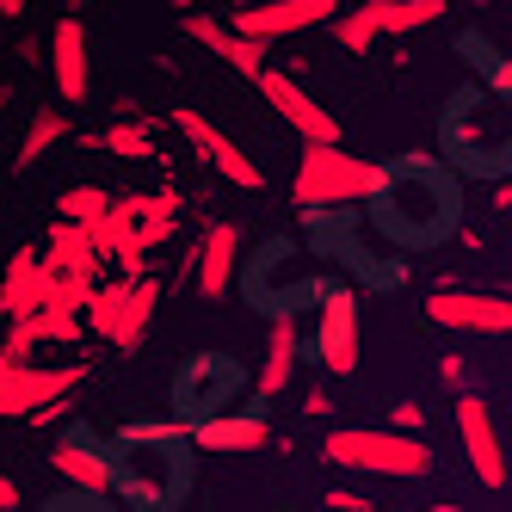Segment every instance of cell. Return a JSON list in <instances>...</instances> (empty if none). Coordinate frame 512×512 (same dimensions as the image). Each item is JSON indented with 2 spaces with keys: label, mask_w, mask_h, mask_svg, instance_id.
<instances>
[{
  "label": "cell",
  "mask_w": 512,
  "mask_h": 512,
  "mask_svg": "<svg viewBox=\"0 0 512 512\" xmlns=\"http://www.w3.org/2000/svg\"><path fill=\"white\" fill-rule=\"evenodd\" d=\"M50 81L62 105H81L93 99V50H87V25L81 13H62L50 25Z\"/></svg>",
  "instance_id": "9"
},
{
  "label": "cell",
  "mask_w": 512,
  "mask_h": 512,
  "mask_svg": "<svg viewBox=\"0 0 512 512\" xmlns=\"http://www.w3.org/2000/svg\"><path fill=\"white\" fill-rule=\"evenodd\" d=\"M321 451L334 457L340 469H358V475H389V482H426L438 469L432 445L420 432H364V426H334L321 438Z\"/></svg>",
  "instance_id": "2"
},
{
  "label": "cell",
  "mask_w": 512,
  "mask_h": 512,
  "mask_svg": "<svg viewBox=\"0 0 512 512\" xmlns=\"http://www.w3.org/2000/svg\"><path fill=\"white\" fill-rule=\"evenodd\" d=\"M75 383H87V364H38V358H0V414L25 420L31 408L68 395Z\"/></svg>",
  "instance_id": "3"
},
{
  "label": "cell",
  "mask_w": 512,
  "mask_h": 512,
  "mask_svg": "<svg viewBox=\"0 0 512 512\" xmlns=\"http://www.w3.org/2000/svg\"><path fill=\"white\" fill-rule=\"evenodd\" d=\"M457 432H463V457L475 469V482L488 494H506V445H500V426H494L482 395L457 389Z\"/></svg>",
  "instance_id": "7"
},
{
  "label": "cell",
  "mask_w": 512,
  "mask_h": 512,
  "mask_svg": "<svg viewBox=\"0 0 512 512\" xmlns=\"http://www.w3.org/2000/svg\"><path fill=\"white\" fill-rule=\"evenodd\" d=\"M438 377H445V389H469V364L463 358H438Z\"/></svg>",
  "instance_id": "29"
},
{
  "label": "cell",
  "mask_w": 512,
  "mask_h": 512,
  "mask_svg": "<svg viewBox=\"0 0 512 512\" xmlns=\"http://www.w3.org/2000/svg\"><path fill=\"white\" fill-rule=\"evenodd\" d=\"M38 303H44V260L31 247H19L13 260H7V278H0V315L19 321V315H31Z\"/></svg>",
  "instance_id": "16"
},
{
  "label": "cell",
  "mask_w": 512,
  "mask_h": 512,
  "mask_svg": "<svg viewBox=\"0 0 512 512\" xmlns=\"http://www.w3.org/2000/svg\"><path fill=\"white\" fill-rule=\"evenodd\" d=\"M112 210L124 223H136V216H179V198L173 192H130V198H112Z\"/></svg>",
  "instance_id": "25"
},
{
  "label": "cell",
  "mask_w": 512,
  "mask_h": 512,
  "mask_svg": "<svg viewBox=\"0 0 512 512\" xmlns=\"http://www.w3.org/2000/svg\"><path fill=\"white\" fill-rule=\"evenodd\" d=\"M186 438H192L198 451L229 457V451H266V445H272V426H266L260 414H235V408H223V414H198Z\"/></svg>",
  "instance_id": "12"
},
{
  "label": "cell",
  "mask_w": 512,
  "mask_h": 512,
  "mask_svg": "<svg viewBox=\"0 0 512 512\" xmlns=\"http://www.w3.org/2000/svg\"><path fill=\"white\" fill-rule=\"evenodd\" d=\"M179 38H192V44H204L210 56H223L235 75H247V81L266 68V44H260V38H241L235 25L210 19V13H192V7H186V19H179Z\"/></svg>",
  "instance_id": "11"
},
{
  "label": "cell",
  "mask_w": 512,
  "mask_h": 512,
  "mask_svg": "<svg viewBox=\"0 0 512 512\" xmlns=\"http://www.w3.org/2000/svg\"><path fill=\"white\" fill-rule=\"evenodd\" d=\"M186 432H192V420H142V426H124V438L142 445V451H149V445H173V438H186Z\"/></svg>",
  "instance_id": "26"
},
{
  "label": "cell",
  "mask_w": 512,
  "mask_h": 512,
  "mask_svg": "<svg viewBox=\"0 0 512 512\" xmlns=\"http://www.w3.org/2000/svg\"><path fill=\"white\" fill-rule=\"evenodd\" d=\"M389 426H401V432H420V426H426V408H420V401H401V408L389 414Z\"/></svg>",
  "instance_id": "28"
},
{
  "label": "cell",
  "mask_w": 512,
  "mask_h": 512,
  "mask_svg": "<svg viewBox=\"0 0 512 512\" xmlns=\"http://www.w3.org/2000/svg\"><path fill=\"white\" fill-rule=\"evenodd\" d=\"M13 327H19V334H25L31 346H75V340L87 334L75 309H50V303H38L31 315H19Z\"/></svg>",
  "instance_id": "20"
},
{
  "label": "cell",
  "mask_w": 512,
  "mask_h": 512,
  "mask_svg": "<svg viewBox=\"0 0 512 512\" xmlns=\"http://www.w3.org/2000/svg\"><path fill=\"white\" fill-rule=\"evenodd\" d=\"M7 99H13V93H7V87H0V112H7Z\"/></svg>",
  "instance_id": "35"
},
{
  "label": "cell",
  "mask_w": 512,
  "mask_h": 512,
  "mask_svg": "<svg viewBox=\"0 0 512 512\" xmlns=\"http://www.w3.org/2000/svg\"><path fill=\"white\" fill-rule=\"evenodd\" d=\"M62 136H75V124H68V112L62 105H38V112H31V124H25V142H19V155H13V167L25 173V167H38L50 149Z\"/></svg>",
  "instance_id": "19"
},
{
  "label": "cell",
  "mask_w": 512,
  "mask_h": 512,
  "mask_svg": "<svg viewBox=\"0 0 512 512\" xmlns=\"http://www.w3.org/2000/svg\"><path fill=\"white\" fill-rule=\"evenodd\" d=\"M340 13V0H260V7H235V31L241 38H260V44H278V38H297V31H315Z\"/></svg>",
  "instance_id": "8"
},
{
  "label": "cell",
  "mask_w": 512,
  "mask_h": 512,
  "mask_svg": "<svg viewBox=\"0 0 512 512\" xmlns=\"http://www.w3.org/2000/svg\"><path fill=\"white\" fill-rule=\"evenodd\" d=\"M81 7H87V0H68V13H81Z\"/></svg>",
  "instance_id": "34"
},
{
  "label": "cell",
  "mask_w": 512,
  "mask_h": 512,
  "mask_svg": "<svg viewBox=\"0 0 512 512\" xmlns=\"http://www.w3.org/2000/svg\"><path fill=\"white\" fill-rule=\"evenodd\" d=\"M93 149H112L118 161H142L149 155V124H112L93 136Z\"/></svg>",
  "instance_id": "24"
},
{
  "label": "cell",
  "mask_w": 512,
  "mask_h": 512,
  "mask_svg": "<svg viewBox=\"0 0 512 512\" xmlns=\"http://www.w3.org/2000/svg\"><path fill=\"white\" fill-rule=\"evenodd\" d=\"M173 130H179V136H192V149H198V155H204L216 173H223L229 186H241V192H260V186H266V173L253 167L247 155H241V142H229V136L216 130L204 112H192V105H179V112H173Z\"/></svg>",
  "instance_id": "10"
},
{
  "label": "cell",
  "mask_w": 512,
  "mask_h": 512,
  "mask_svg": "<svg viewBox=\"0 0 512 512\" xmlns=\"http://www.w3.org/2000/svg\"><path fill=\"white\" fill-rule=\"evenodd\" d=\"M371 13H377V38H408V31L445 13V0H371Z\"/></svg>",
  "instance_id": "21"
},
{
  "label": "cell",
  "mask_w": 512,
  "mask_h": 512,
  "mask_svg": "<svg viewBox=\"0 0 512 512\" xmlns=\"http://www.w3.org/2000/svg\"><path fill=\"white\" fill-rule=\"evenodd\" d=\"M235 260H241V229H235V223H216V229L198 241V266H192V284H198L204 303H223V297H229Z\"/></svg>",
  "instance_id": "13"
},
{
  "label": "cell",
  "mask_w": 512,
  "mask_h": 512,
  "mask_svg": "<svg viewBox=\"0 0 512 512\" xmlns=\"http://www.w3.org/2000/svg\"><path fill=\"white\" fill-rule=\"evenodd\" d=\"M389 186H395L389 167L346 155L340 142H309L303 161H297V179H290V198L303 210H340V204H371Z\"/></svg>",
  "instance_id": "1"
},
{
  "label": "cell",
  "mask_w": 512,
  "mask_h": 512,
  "mask_svg": "<svg viewBox=\"0 0 512 512\" xmlns=\"http://www.w3.org/2000/svg\"><path fill=\"white\" fill-rule=\"evenodd\" d=\"M130 235H136L142 247H167V241L179 235V216H136V223H130Z\"/></svg>",
  "instance_id": "27"
},
{
  "label": "cell",
  "mask_w": 512,
  "mask_h": 512,
  "mask_svg": "<svg viewBox=\"0 0 512 512\" xmlns=\"http://www.w3.org/2000/svg\"><path fill=\"white\" fill-rule=\"evenodd\" d=\"M173 7H179V13H186V7H192V0H173Z\"/></svg>",
  "instance_id": "36"
},
{
  "label": "cell",
  "mask_w": 512,
  "mask_h": 512,
  "mask_svg": "<svg viewBox=\"0 0 512 512\" xmlns=\"http://www.w3.org/2000/svg\"><path fill=\"white\" fill-rule=\"evenodd\" d=\"M315 358L327 377H352L358 371V290L340 284L321 297V315H315Z\"/></svg>",
  "instance_id": "6"
},
{
  "label": "cell",
  "mask_w": 512,
  "mask_h": 512,
  "mask_svg": "<svg viewBox=\"0 0 512 512\" xmlns=\"http://www.w3.org/2000/svg\"><path fill=\"white\" fill-rule=\"evenodd\" d=\"M426 321L445 334H512V303L500 290H432Z\"/></svg>",
  "instance_id": "4"
},
{
  "label": "cell",
  "mask_w": 512,
  "mask_h": 512,
  "mask_svg": "<svg viewBox=\"0 0 512 512\" xmlns=\"http://www.w3.org/2000/svg\"><path fill=\"white\" fill-rule=\"evenodd\" d=\"M290 377H297V321L278 315V321H272V334H266V364H260V383H253V389L272 401V395L290 389Z\"/></svg>",
  "instance_id": "17"
},
{
  "label": "cell",
  "mask_w": 512,
  "mask_h": 512,
  "mask_svg": "<svg viewBox=\"0 0 512 512\" xmlns=\"http://www.w3.org/2000/svg\"><path fill=\"white\" fill-rule=\"evenodd\" d=\"M99 253H93V241H87V229L81 223H68V216H56V229H50V247H44V272H87V278H99Z\"/></svg>",
  "instance_id": "18"
},
{
  "label": "cell",
  "mask_w": 512,
  "mask_h": 512,
  "mask_svg": "<svg viewBox=\"0 0 512 512\" xmlns=\"http://www.w3.org/2000/svg\"><path fill=\"white\" fill-rule=\"evenodd\" d=\"M25 494H19V482H7V475H0V512H13Z\"/></svg>",
  "instance_id": "31"
},
{
  "label": "cell",
  "mask_w": 512,
  "mask_h": 512,
  "mask_svg": "<svg viewBox=\"0 0 512 512\" xmlns=\"http://www.w3.org/2000/svg\"><path fill=\"white\" fill-rule=\"evenodd\" d=\"M327 506H334V512H371V500L352 494V488H334V494H327Z\"/></svg>",
  "instance_id": "30"
},
{
  "label": "cell",
  "mask_w": 512,
  "mask_h": 512,
  "mask_svg": "<svg viewBox=\"0 0 512 512\" xmlns=\"http://www.w3.org/2000/svg\"><path fill=\"white\" fill-rule=\"evenodd\" d=\"M50 469L62 475V482H75L81 494H112V457L105 451H93L87 438H62V445L50 451Z\"/></svg>",
  "instance_id": "14"
},
{
  "label": "cell",
  "mask_w": 512,
  "mask_h": 512,
  "mask_svg": "<svg viewBox=\"0 0 512 512\" xmlns=\"http://www.w3.org/2000/svg\"><path fill=\"white\" fill-rule=\"evenodd\" d=\"M155 303H161V278H149V272H130V290H124V309H118V321H112V346H124V352H136L142 346V334H149V321H155Z\"/></svg>",
  "instance_id": "15"
},
{
  "label": "cell",
  "mask_w": 512,
  "mask_h": 512,
  "mask_svg": "<svg viewBox=\"0 0 512 512\" xmlns=\"http://www.w3.org/2000/svg\"><path fill=\"white\" fill-rule=\"evenodd\" d=\"M253 87L266 93V105H272V112H278L290 130H297L303 142H340V118L327 112V105H321L309 87L290 81V68H260V75H253Z\"/></svg>",
  "instance_id": "5"
},
{
  "label": "cell",
  "mask_w": 512,
  "mask_h": 512,
  "mask_svg": "<svg viewBox=\"0 0 512 512\" xmlns=\"http://www.w3.org/2000/svg\"><path fill=\"white\" fill-rule=\"evenodd\" d=\"M105 210H112V192L105 186H68L56 198V216H68V223H93V216H105Z\"/></svg>",
  "instance_id": "23"
},
{
  "label": "cell",
  "mask_w": 512,
  "mask_h": 512,
  "mask_svg": "<svg viewBox=\"0 0 512 512\" xmlns=\"http://www.w3.org/2000/svg\"><path fill=\"white\" fill-rule=\"evenodd\" d=\"M25 13V0H0V19H19Z\"/></svg>",
  "instance_id": "33"
},
{
  "label": "cell",
  "mask_w": 512,
  "mask_h": 512,
  "mask_svg": "<svg viewBox=\"0 0 512 512\" xmlns=\"http://www.w3.org/2000/svg\"><path fill=\"white\" fill-rule=\"evenodd\" d=\"M327 25H334L340 50H352V56H364V50L377 44V13H371V0H364V7H352V13H334Z\"/></svg>",
  "instance_id": "22"
},
{
  "label": "cell",
  "mask_w": 512,
  "mask_h": 512,
  "mask_svg": "<svg viewBox=\"0 0 512 512\" xmlns=\"http://www.w3.org/2000/svg\"><path fill=\"white\" fill-rule=\"evenodd\" d=\"M303 408H309V414H327L334 401H327V389H309V395H303Z\"/></svg>",
  "instance_id": "32"
}]
</instances>
